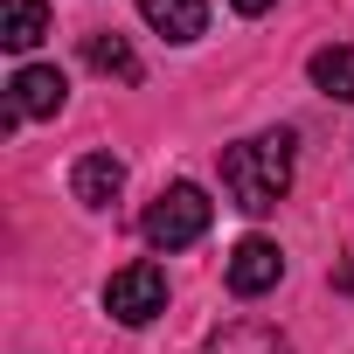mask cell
I'll return each mask as SVG.
<instances>
[{"instance_id":"6da1fadb","label":"cell","mask_w":354,"mask_h":354,"mask_svg":"<svg viewBox=\"0 0 354 354\" xmlns=\"http://www.w3.org/2000/svg\"><path fill=\"white\" fill-rule=\"evenodd\" d=\"M223 195L243 216H271L292 195V132H257L223 146Z\"/></svg>"},{"instance_id":"7a4b0ae2","label":"cell","mask_w":354,"mask_h":354,"mask_svg":"<svg viewBox=\"0 0 354 354\" xmlns=\"http://www.w3.org/2000/svg\"><path fill=\"white\" fill-rule=\"evenodd\" d=\"M209 216H216V202L195 188V181H174V188H160L153 195V209H146V243L153 250H188V243H202L209 236Z\"/></svg>"},{"instance_id":"3957f363","label":"cell","mask_w":354,"mask_h":354,"mask_svg":"<svg viewBox=\"0 0 354 354\" xmlns=\"http://www.w3.org/2000/svg\"><path fill=\"white\" fill-rule=\"evenodd\" d=\"M104 313H111L118 326H146V319H160V313H167V271H160V264H125V271H111V285H104Z\"/></svg>"},{"instance_id":"277c9868","label":"cell","mask_w":354,"mask_h":354,"mask_svg":"<svg viewBox=\"0 0 354 354\" xmlns=\"http://www.w3.org/2000/svg\"><path fill=\"white\" fill-rule=\"evenodd\" d=\"M70 104V77L56 70V63H28V70H15V84H8V132L21 125V118H56Z\"/></svg>"},{"instance_id":"5b68a950","label":"cell","mask_w":354,"mask_h":354,"mask_svg":"<svg viewBox=\"0 0 354 354\" xmlns=\"http://www.w3.org/2000/svg\"><path fill=\"white\" fill-rule=\"evenodd\" d=\"M223 278H230L236 299H264V292L285 278V250H278L271 236H243V243L230 250V271H223Z\"/></svg>"},{"instance_id":"8992f818","label":"cell","mask_w":354,"mask_h":354,"mask_svg":"<svg viewBox=\"0 0 354 354\" xmlns=\"http://www.w3.org/2000/svg\"><path fill=\"white\" fill-rule=\"evenodd\" d=\"M70 195H77L84 209H111V202L125 195V160H118V153H84L77 174H70Z\"/></svg>"},{"instance_id":"52a82bcc","label":"cell","mask_w":354,"mask_h":354,"mask_svg":"<svg viewBox=\"0 0 354 354\" xmlns=\"http://www.w3.org/2000/svg\"><path fill=\"white\" fill-rule=\"evenodd\" d=\"M202 354H292V340L278 326H264V319H230V326L209 333Z\"/></svg>"},{"instance_id":"ba28073f","label":"cell","mask_w":354,"mask_h":354,"mask_svg":"<svg viewBox=\"0 0 354 354\" xmlns=\"http://www.w3.org/2000/svg\"><path fill=\"white\" fill-rule=\"evenodd\" d=\"M139 15H146L167 42H195V35H209V0H139Z\"/></svg>"},{"instance_id":"9c48e42d","label":"cell","mask_w":354,"mask_h":354,"mask_svg":"<svg viewBox=\"0 0 354 354\" xmlns=\"http://www.w3.org/2000/svg\"><path fill=\"white\" fill-rule=\"evenodd\" d=\"M42 35H49V8L42 0H0V49L28 56Z\"/></svg>"},{"instance_id":"30bf717a","label":"cell","mask_w":354,"mask_h":354,"mask_svg":"<svg viewBox=\"0 0 354 354\" xmlns=\"http://www.w3.org/2000/svg\"><path fill=\"white\" fill-rule=\"evenodd\" d=\"M306 77H313V91H326L333 104H354V49H347V42H326V49H313Z\"/></svg>"},{"instance_id":"8fae6325","label":"cell","mask_w":354,"mask_h":354,"mask_svg":"<svg viewBox=\"0 0 354 354\" xmlns=\"http://www.w3.org/2000/svg\"><path fill=\"white\" fill-rule=\"evenodd\" d=\"M84 63H91L97 77H118V84H139V56H132V42H125V35H111V28L84 35Z\"/></svg>"},{"instance_id":"7c38bea8","label":"cell","mask_w":354,"mask_h":354,"mask_svg":"<svg viewBox=\"0 0 354 354\" xmlns=\"http://www.w3.org/2000/svg\"><path fill=\"white\" fill-rule=\"evenodd\" d=\"M236 15H264V8H278V0H230Z\"/></svg>"}]
</instances>
